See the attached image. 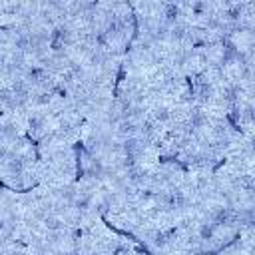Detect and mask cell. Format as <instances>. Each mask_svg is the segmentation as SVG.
Here are the masks:
<instances>
[{"instance_id": "6da1fadb", "label": "cell", "mask_w": 255, "mask_h": 255, "mask_svg": "<svg viewBox=\"0 0 255 255\" xmlns=\"http://www.w3.org/2000/svg\"><path fill=\"white\" fill-rule=\"evenodd\" d=\"M22 78L28 82L30 88H36V90H50L54 86L52 74L46 68H42L40 64H28V68L22 74Z\"/></svg>"}, {"instance_id": "7a4b0ae2", "label": "cell", "mask_w": 255, "mask_h": 255, "mask_svg": "<svg viewBox=\"0 0 255 255\" xmlns=\"http://www.w3.org/2000/svg\"><path fill=\"white\" fill-rule=\"evenodd\" d=\"M243 92H245V88H243L241 84H237V82H233V80H225L223 86L219 88L217 96H219V100H221L223 106H227V108H235L237 104H241V100H243Z\"/></svg>"}, {"instance_id": "3957f363", "label": "cell", "mask_w": 255, "mask_h": 255, "mask_svg": "<svg viewBox=\"0 0 255 255\" xmlns=\"http://www.w3.org/2000/svg\"><path fill=\"white\" fill-rule=\"evenodd\" d=\"M215 96H217V90H215L213 80H209L207 76H197V80H195V100L199 102V106H205V104L213 102Z\"/></svg>"}, {"instance_id": "277c9868", "label": "cell", "mask_w": 255, "mask_h": 255, "mask_svg": "<svg viewBox=\"0 0 255 255\" xmlns=\"http://www.w3.org/2000/svg\"><path fill=\"white\" fill-rule=\"evenodd\" d=\"M193 60H195V50L189 48V46H175V48L171 50V54H169V64H171L175 70L189 66Z\"/></svg>"}, {"instance_id": "5b68a950", "label": "cell", "mask_w": 255, "mask_h": 255, "mask_svg": "<svg viewBox=\"0 0 255 255\" xmlns=\"http://www.w3.org/2000/svg\"><path fill=\"white\" fill-rule=\"evenodd\" d=\"M10 90H12V94H14V98H16V102L20 104V110H24L28 104H30V98H32V88L28 86V82L20 76V78H14L10 84Z\"/></svg>"}, {"instance_id": "8992f818", "label": "cell", "mask_w": 255, "mask_h": 255, "mask_svg": "<svg viewBox=\"0 0 255 255\" xmlns=\"http://www.w3.org/2000/svg\"><path fill=\"white\" fill-rule=\"evenodd\" d=\"M28 133L36 139L48 133V116L44 112H32L28 116Z\"/></svg>"}, {"instance_id": "52a82bcc", "label": "cell", "mask_w": 255, "mask_h": 255, "mask_svg": "<svg viewBox=\"0 0 255 255\" xmlns=\"http://www.w3.org/2000/svg\"><path fill=\"white\" fill-rule=\"evenodd\" d=\"M167 40L173 46H187V40H189V24L187 22H181V20H177L175 24H171L167 28Z\"/></svg>"}, {"instance_id": "ba28073f", "label": "cell", "mask_w": 255, "mask_h": 255, "mask_svg": "<svg viewBox=\"0 0 255 255\" xmlns=\"http://www.w3.org/2000/svg\"><path fill=\"white\" fill-rule=\"evenodd\" d=\"M143 149H145V143L137 135L124 137V141H122V153H124V157H129V159L139 161V157L143 155Z\"/></svg>"}, {"instance_id": "9c48e42d", "label": "cell", "mask_w": 255, "mask_h": 255, "mask_svg": "<svg viewBox=\"0 0 255 255\" xmlns=\"http://www.w3.org/2000/svg\"><path fill=\"white\" fill-rule=\"evenodd\" d=\"M124 177H126V181L129 183V185H143V183H147V179H149V169H145L141 163H135V165H131V167H128L126 171H124Z\"/></svg>"}, {"instance_id": "30bf717a", "label": "cell", "mask_w": 255, "mask_h": 255, "mask_svg": "<svg viewBox=\"0 0 255 255\" xmlns=\"http://www.w3.org/2000/svg\"><path fill=\"white\" fill-rule=\"evenodd\" d=\"M76 129H78V122L76 120H72V118H60V122H58V126L52 129L54 131V135H56V139H60V141H66V139H70L74 133H76Z\"/></svg>"}, {"instance_id": "8fae6325", "label": "cell", "mask_w": 255, "mask_h": 255, "mask_svg": "<svg viewBox=\"0 0 255 255\" xmlns=\"http://www.w3.org/2000/svg\"><path fill=\"white\" fill-rule=\"evenodd\" d=\"M149 120H151L155 126H167V124L173 122V110L167 108V106H163V104H159V106H155V108L151 110Z\"/></svg>"}, {"instance_id": "7c38bea8", "label": "cell", "mask_w": 255, "mask_h": 255, "mask_svg": "<svg viewBox=\"0 0 255 255\" xmlns=\"http://www.w3.org/2000/svg\"><path fill=\"white\" fill-rule=\"evenodd\" d=\"M20 137V128L16 122H2L0 124V141H16Z\"/></svg>"}, {"instance_id": "4fadbf2b", "label": "cell", "mask_w": 255, "mask_h": 255, "mask_svg": "<svg viewBox=\"0 0 255 255\" xmlns=\"http://www.w3.org/2000/svg\"><path fill=\"white\" fill-rule=\"evenodd\" d=\"M215 235H217V227L211 223V221H201L199 225H197V239L199 241H203V243H209V241H213L215 239Z\"/></svg>"}, {"instance_id": "5bb4252c", "label": "cell", "mask_w": 255, "mask_h": 255, "mask_svg": "<svg viewBox=\"0 0 255 255\" xmlns=\"http://www.w3.org/2000/svg\"><path fill=\"white\" fill-rule=\"evenodd\" d=\"M116 135H120V137L137 135V122H133V120H120L118 126H116Z\"/></svg>"}, {"instance_id": "9a60e30c", "label": "cell", "mask_w": 255, "mask_h": 255, "mask_svg": "<svg viewBox=\"0 0 255 255\" xmlns=\"http://www.w3.org/2000/svg\"><path fill=\"white\" fill-rule=\"evenodd\" d=\"M42 225H44V229H46V231H66V229H68L66 219H62V217H60V215H56V213L46 215V219L42 221Z\"/></svg>"}, {"instance_id": "2e32d148", "label": "cell", "mask_w": 255, "mask_h": 255, "mask_svg": "<svg viewBox=\"0 0 255 255\" xmlns=\"http://www.w3.org/2000/svg\"><path fill=\"white\" fill-rule=\"evenodd\" d=\"M52 102H54V94H52L50 90H38V92L32 94V98H30V104L36 106V108H48Z\"/></svg>"}, {"instance_id": "e0dca14e", "label": "cell", "mask_w": 255, "mask_h": 255, "mask_svg": "<svg viewBox=\"0 0 255 255\" xmlns=\"http://www.w3.org/2000/svg\"><path fill=\"white\" fill-rule=\"evenodd\" d=\"M0 104H2L4 108H8V110H20V104L16 102V98H14L12 90H10V86H2V88H0Z\"/></svg>"}, {"instance_id": "ac0fdd59", "label": "cell", "mask_w": 255, "mask_h": 255, "mask_svg": "<svg viewBox=\"0 0 255 255\" xmlns=\"http://www.w3.org/2000/svg\"><path fill=\"white\" fill-rule=\"evenodd\" d=\"M10 153H12V147H10V145H6L4 141H0V165H4V163H6V159L10 157Z\"/></svg>"}, {"instance_id": "d6986e66", "label": "cell", "mask_w": 255, "mask_h": 255, "mask_svg": "<svg viewBox=\"0 0 255 255\" xmlns=\"http://www.w3.org/2000/svg\"><path fill=\"white\" fill-rule=\"evenodd\" d=\"M6 249H4V239H0V255H4Z\"/></svg>"}, {"instance_id": "ffe728a7", "label": "cell", "mask_w": 255, "mask_h": 255, "mask_svg": "<svg viewBox=\"0 0 255 255\" xmlns=\"http://www.w3.org/2000/svg\"><path fill=\"white\" fill-rule=\"evenodd\" d=\"M92 255H106V253H100V251H94Z\"/></svg>"}]
</instances>
